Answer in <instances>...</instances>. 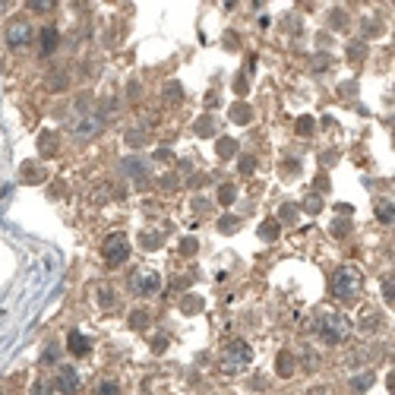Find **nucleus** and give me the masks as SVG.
Returning a JSON list of instances; mask_svg holds the SVG:
<instances>
[{
    "label": "nucleus",
    "instance_id": "473e14b6",
    "mask_svg": "<svg viewBox=\"0 0 395 395\" xmlns=\"http://www.w3.org/2000/svg\"><path fill=\"white\" fill-rule=\"evenodd\" d=\"M54 354H58V348H48V351H45V357H41V363H51V361H54Z\"/></svg>",
    "mask_w": 395,
    "mask_h": 395
},
{
    "label": "nucleus",
    "instance_id": "a878e982",
    "mask_svg": "<svg viewBox=\"0 0 395 395\" xmlns=\"http://www.w3.org/2000/svg\"><path fill=\"white\" fill-rule=\"evenodd\" d=\"M142 247H146V250H155V247H159V234H146V241H142Z\"/></svg>",
    "mask_w": 395,
    "mask_h": 395
},
{
    "label": "nucleus",
    "instance_id": "5701e85b",
    "mask_svg": "<svg viewBox=\"0 0 395 395\" xmlns=\"http://www.w3.org/2000/svg\"><path fill=\"white\" fill-rule=\"evenodd\" d=\"M180 253H196V241H193V237L180 241Z\"/></svg>",
    "mask_w": 395,
    "mask_h": 395
},
{
    "label": "nucleus",
    "instance_id": "f257e3e1",
    "mask_svg": "<svg viewBox=\"0 0 395 395\" xmlns=\"http://www.w3.org/2000/svg\"><path fill=\"white\" fill-rule=\"evenodd\" d=\"M313 335L323 338L326 344H338L351 335V323L344 319V313L326 310L323 307V310H316V316H313Z\"/></svg>",
    "mask_w": 395,
    "mask_h": 395
},
{
    "label": "nucleus",
    "instance_id": "423d86ee",
    "mask_svg": "<svg viewBox=\"0 0 395 395\" xmlns=\"http://www.w3.org/2000/svg\"><path fill=\"white\" fill-rule=\"evenodd\" d=\"M32 26L29 22H22V20H16V22H10L7 26V45L13 48V51H20V48H29L32 45Z\"/></svg>",
    "mask_w": 395,
    "mask_h": 395
},
{
    "label": "nucleus",
    "instance_id": "b1692460",
    "mask_svg": "<svg viewBox=\"0 0 395 395\" xmlns=\"http://www.w3.org/2000/svg\"><path fill=\"white\" fill-rule=\"evenodd\" d=\"M29 7H32V10H39V13H45V10H51V7H54V4H51V0H39V4H35V0H32Z\"/></svg>",
    "mask_w": 395,
    "mask_h": 395
},
{
    "label": "nucleus",
    "instance_id": "f3484780",
    "mask_svg": "<svg viewBox=\"0 0 395 395\" xmlns=\"http://www.w3.org/2000/svg\"><path fill=\"white\" fill-rule=\"evenodd\" d=\"M294 127H297V136H310L313 133V117H297Z\"/></svg>",
    "mask_w": 395,
    "mask_h": 395
},
{
    "label": "nucleus",
    "instance_id": "9d476101",
    "mask_svg": "<svg viewBox=\"0 0 395 395\" xmlns=\"http://www.w3.org/2000/svg\"><path fill=\"white\" fill-rule=\"evenodd\" d=\"M294 363H297V361H294L291 351H281V354H279V363H275V370H279V376H291V373H294Z\"/></svg>",
    "mask_w": 395,
    "mask_h": 395
},
{
    "label": "nucleus",
    "instance_id": "7ed1b4c3",
    "mask_svg": "<svg viewBox=\"0 0 395 395\" xmlns=\"http://www.w3.org/2000/svg\"><path fill=\"white\" fill-rule=\"evenodd\" d=\"M250 361H253V351H250L247 342H231L228 348L222 351V370L225 373H243V370L250 367Z\"/></svg>",
    "mask_w": 395,
    "mask_h": 395
},
{
    "label": "nucleus",
    "instance_id": "20e7f679",
    "mask_svg": "<svg viewBox=\"0 0 395 395\" xmlns=\"http://www.w3.org/2000/svg\"><path fill=\"white\" fill-rule=\"evenodd\" d=\"M159 288H161V275L155 272V269H136V272L130 275V291H133L136 297H152Z\"/></svg>",
    "mask_w": 395,
    "mask_h": 395
},
{
    "label": "nucleus",
    "instance_id": "c756f323",
    "mask_svg": "<svg viewBox=\"0 0 395 395\" xmlns=\"http://www.w3.org/2000/svg\"><path fill=\"white\" fill-rule=\"evenodd\" d=\"M32 395H51V389H48L45 382H35V386H32Z\"/></svg>",
    "mask_w": 395,
    "mask_h": 395
},
{
    "label": "nucleus",
    "instance_id": "9b49d317",
    "mask_svg": "<svg viewBox=\"0 0 395 395\" xmlns=\"http://www.w3.org/2000/svg\"><path fill=\"white\" fill-rule=\"evenodd\" d=\"M58 48V29H45L41 32V54H54Z\"/></svg>",
    "mask_w": 395,
    "mask_h": 395
},
{
    "label": "nucleus",
    "instance_id": "6ab92c4d",
    "mask_svg": "<svg viewBox=\"0 0 395 395\" xmlns=\"http://www.w3.org/2000/svg\"><path fill=\"white\" fill-rule=\"evenodd\" d=\"M279 212H281V222H288V225H291L294 218H297V206H291V203H285ZM281 222H279V225H281Z\"/></svg>",
    "mask_w": 395,
    "mask_h": 395
},
{
    "label": "nucleus",
    "instance_id": "393cba45",
    "mask_svg": "<svg viewBox=\"0 0 395 395\" xmlns=\"http://www.w3.org/2000/svg\"><path fill=\"white\" fill-rule=\"evenodd\" d=\"M319 206H323V199H319V196H310V199L304 203V209H307V212H316Z\"/></svg>",
    "mask_w": 395,
    "mask_h": 395
},
{
    "label": "nucleus",
    "instance_id": "c85d7f7f",
    "mask_svg": "<svg viewBox=\"0 0 395 395\" xmlns=\"http://www.w3.org/2000/svg\"><path fill=\"white\" fill-rule=\"evenodd\" d=\"M218 228H222V231H234V228H237V222L228 215V218H222V225H218Z\"/></svg>",
    "mask_w": 395,
    "mask_h": 395
},
{
    "label": "nucleus",
    "instance_id": "2f4dec72",
    "mask_svg": "<svg viewBox=\"0 0 395 395\" xmlns=\"http://www.w3.org/2000/svg\"><path fill=\"white\" fill-rule=\"evenodd\" d=\"M187 307H190V310H199V307H203V300H199V297H190V300H184V310H187Z\"/></svg>",
    "mask_w": 395,
    "mask_h": 395
},
{
    "label": "nucleus",
    "instance_id": "4be33fe9",
    "mask_svg": "<svg viewBox=\"0 0 395 395\" xmlns=\"http://www.w3.org/2000/svg\"><path fill=\"white\" fill-rule=\"evenodd\" d=\"M253 171H256V159H250V155L241 159V174H253Z\"/></svg>",
    "mask_w": 395,
    "mask_h": 395
},
{
    "label": "nucleus",
    "instance_id": "f8f14e48",
    "mask_svg": "<svg viewBox=\"0 0 395 395\" xmlns=\"http://www.w3.org/2000/svg\"><path fill=\"white\" fill-rule=\"evenodd\" d=\"M231 121L234 123H250L253 121V111H250L247 105H234V108H231Z\"/></svg>",
    "mask_w": 395,
    "mask_h": 395
},
{
    "label": "nucleus",
    "instance_id": "a211bd4d",
    "mask_svg": "<svg viewBox=\"0 0 395 395\" xmlns=\"http://www.w3.org/2000/svg\"><path fill=\"white\" fill-rule=\"evenodd\" d=\"M98 300H102V307H111L117 297H114V291H111L108 285H98Z\"/></svg>",
    "mask_w": 395,
    "mask_h": 395
},
{
    "label": "nucleus",
    "instance_id": "7c9ffc66",
    "mask_svg": "<svg viewBox=\"0 0 395 395\" xmlns=\"http://www.w3.org/2000/svg\"><path fill=\"white\" fill-rule=\"evenodd\" d=\"M212 130V123H209V117H203V121L196 123V133H209Z\"/></svg>",
    "mask_w": 395,
    "mask_h": 395
},
{
    "label": "nucleus",
    "instance_id": "aec40b11",
    "mask_svg": "<svg viewBox=\"0 0 395 395\" xmlns=\"http://www.w3.org/2000/svg\"><path fill=\"white\" fill-rule=\"evenodd\" d=\"M234 149H237V142H234V140H222V142H218V155H222V159L234 155Z\"/></svg>",
    "mask_w": 395,
    "mask_h": 395
},
{
    "label": "nucleus",
    "instance_id": "72a5a7b5",
    "mask_svg": "<svg viewBox=\"0 0 395 395\" xmlns=\"http://www.w3.org/2000/svg\"><path fill=\"white\" fill-rule=\"evenodd\" d=\"M348 228H351V225H348V222H342V225H338V222H335V234H344V231H348Z\"/></svg>",
    "mask_w": 395,
    "mask_h": 395
},
{
    "label": "nucleus",
    "instance_id": "dca6fc26",
    "mask_svg": "<svg viewBox=\"0 0 395 395\" xmlns=\"http://www.w3.org/2000/svg\"><path fill=\"white\" fill-rule=\"evenodd\" d=\"M376 218H380L382 225H392V203H380V209H376Z\"/></svg>",
    "mask_w": 395,
    "mask_h": 395
},
{
    "label": "nucleus",
    "instance_id": "4468645a",
    "mask_svg": "<svg viewBox=\"0 0 395 395\" xmlns=\"http://www.w3.org/2000/svg\"><path fill=\"white\" fill-rule=\"evenodd\" d=\"M130 326H133V329H146V326H149V310H133Z\"/></svg>",
    "mask_w": 395,
    "mask_h": 395
},
{
    "label": "nucleus",
    "instance_id": "1a4fd4ad",
    "mask_svg": "<svg viewBox=\"0 0 395 395\" xmlns=\"http://www.w3.org/2000/svg\"><path fill=\"white\" fill-rule=\"evenodd\" d=\"M279 234H281V225H279V218H266V222L260 225V237L262 241H279Z\"/></svg>",
    "mask_w": 395,
    "mask_h": 395
},
{
    "label": "nucleus",
    "instance_id": "f03ea898",
    "mask_svg": "<svg viewBox=\"0 0 395 395\" xmlns=\"http://www.w3.org/2000/svg\"><path fill=\"white\" fill-rule=\"evenodd\" d=\"M363 288V275L357 266H338L335 275H332V294L338 300H351L357 297V291Z\"/></svg>",
    "mask_w": 395,
    "mask_h": 395
},
{
    "label": "nucleus",
    "instance_id": "412c9836",
    "mask_svg": "<svg viewBox=\"0 0 395 395\" xmlns=\"http://www.w3.org/2000/svg\"><path fill=\"white\" fill-rule=\"evenodd\" d=\"M22 178H26V180H41V171L35 165H26V168H22Z\"/></svg>",
    "mask_w": 395,
    "mask_h": 395
},
{
    "label": "nucleus",
    "instance_id": "bb28decb",
    "mask_svg": "<svg viewBox=\"0 0 395 395\" xmlns=\"http://www.w3.org/2000/svg\"><path fill=\"white\" fill-rule=\"evenodd\" d=\"M382 297H386L389 304H392V279H386V281H382Z\"/></svg>",
    "mask_w": 395,
    "mask_h": 395
},
{
    "label": "nucleus",
    "instance_id": "2eb2a0df",
    "mask_svg": "<svg viewBox=\"0 0 395 395\" xmlns=\"http://www.w3.org/2000/svg\"><path fill=\"white\" fill-rule=\"evenodd\" d=\"M234 196H237V190L231 184H225L222 190H218V203H222V206H231V203H234Z\"/></svg>",
    "mask_w": 395,
    "mask_h": 395
},
{
    "label": "nucleus",
    "instance_id": "39448f33",
    "mask_svg": "<svg viewBox=\"0 0 395 395\" xmlns=\"http://www.w3.org/2000/svg\"><path fill=\"white\" fill-rule=\"evenodd\" d=\"M102 256H105L108 266H123L127 256H130V241L123 234H111L108 241H105V247H102Z\"/></svg>",
    "mask_w": 395,
    "mask_h": 395
},
{
    "label": "nucleus",
    "instance_id": "cd10ccee",
    "mask_svg": "<svg viewBox=\"0 0 395 395\" xmlns=\"http://www.w3.org/2000/svg\"><path fill=\"white\" fill-rule=\"evenodd\" d=\"M247 89H250L247 79H234V92H237V95H247Z\"/></svg>",
    "mask_w": 395,
    "mask_h": 395
},
{
    "label": "nucleus",
    "instance_id": "0eeeda50",
    "mask_svg": "<svg viewBox=\"0 0 395 395\" xmlns=\"http://www.w3.org/2000/svg\"><path fill=\"white\" fill-rule=\"evenodd\" d=\"M58 389L60 392H67V395L79 392V376H76V370H73L70 363H64V367L58 370Z\"/></svg>",
    "mask_w": 395,
    "mask_h": 395
},
{
    "label": "nucleus",
    "instance_id": "ddd939ff",
    "mask_svg": "<svg viewBox=\"0 0 395 395\" xmlns=\"http://www.w3.org/2000/svg\"><path fill=\"white\" fill-rule=\"evenodd\" d=\"M95 395H121V386H117L114 380H102L95 389Z\"/></svg>",
    "mask_w": 395,
    "mask_h": 395
},
{
    "label": "nucleus",
    "instance_id": "6e6552de",
    "mask_svg": "<svg viewBox=\"0 0 395 395\" xmlns=\"http://www.w3.org/2000/svg\"><path fill=\"white\" fill-rule=\"evenodd\" d=\"M67 348H70L73 357H86L89 354V338H86L83 332H70V335H67Z\"/></svg>",
    "mask_w": 395,
    "mask_h": 395
},
{
    "label": "nucleus",
    "instance_id": "f704fd0d",
    "mask_svg": "<svg viewBox=\"0 0 395 395\" xmlns=\"http://www.w3.org/2000/svg\"><path fill=\"white\" fill-rule=\"evenodd\" d=\"M310 395H329V392H326L323 386H316V389H310Z\"/></svg>",
    "mask_w": 395,
    "mask_h": 395
}]
</instances>
